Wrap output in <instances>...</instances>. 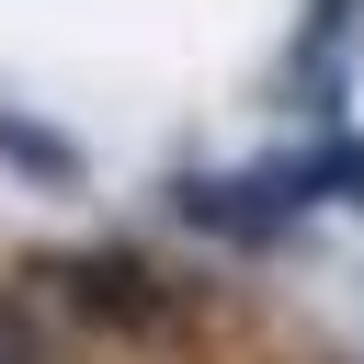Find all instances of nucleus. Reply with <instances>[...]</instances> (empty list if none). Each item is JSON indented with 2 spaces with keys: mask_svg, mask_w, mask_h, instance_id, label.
I'll list each match as a JSON object with an SVG mask.
<instances>
[{
  "mask_svg": "<svg viewBox=\"0 0 364 364\" xmlns=\"http://www.w3.org/2000/svg\"><path fill=\"white\" fill-rule=\"evenodd\" d=\"M23 284H34L68 330H91V341H114V353H171V341L205 318V284L159 273V262H148V250H125V239L34 250V262H23Z\"/></svg>",
  "mask_w": 364,
  "mask_h": 364,
  "instance_id": "1",
  "label": "nucleus"
},
{
  "mask_svg": "<svg viewBox=\"0 0 364 364\" xmlns=\"http://www.w3.org/2000/svg\"><path fill=\"white\" fill-rule=\"evenodd\" d=\"M0 171H11V182H34V193H80V182H91V148H80L68 125H46V114H11V102H0Z\"/></svg>",
  "mask_w": 364,
  "mask_h": 364,
  "instance_id": "2",
  "label": "nucleus"
},
{
  "mask_svg": "<svg viewBox=\"0 0 364 364\" xmlns=\"http://www.w3.org/2000/svg\"><path fill=\"white\" fill-rule=\"evenodd\" d=\"M0 364H80V353H68V318H57L34 284H0Z\"/></svg>",
  "mask_w": 364,
  "mask_h": 364,
  "instance_id": "3",
  "label": "nucleus"
},
{
  "mask_svg": "<svg viewBox=\"0 0 364 364\" xmlns=\"http://www.w3.org/2000/svg\"><path fill=\"white\" fill-rule=\"evenodd\" d=\"M330 182H341V205H364V148H330Z\"/></svg>",
  "mask_w": 364,
  "mask_h": 364,
  "instance_id": "4",
  "label": "nucleus"
}]
</instances>
